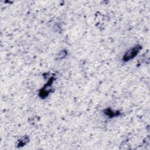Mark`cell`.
Instances as JSON below:
<instances>
[{
	"label": "cell",
	"mask_w": 150,
	"mask_h": 150,
	"mask_svg": "<svg viewBox=\"0 0 150 150\" xmlns=\"http://www.w3.org/2000/svg\"><path fill=\"white\" fill-rule=\"evenodd\" d=\"M67 55V52L66 50H64L61 52L59 53V54L58 55L57 60H61L64 59Z\"/></svg>",
	"instance_id": "cell-5"
},
{
	"label": "cell",
	"mask_w": 150,
	"mask_h": 150,
	"mask_svg": "<svg viewBox=\"0 0 150 150\" xmlns=\"http://www.w3.org/2000/svg\"><path fill=\"white\" fill-rule=\"evenodd\" d=\"M55 81V78L52 77L49 79L48 83L45 84L42 89L40 90L39 93V96L41 98L45 99L48 97L50 92H52V84Z\"/></svg>",
	"instance_id": "cell-2"
},
{
	"label": "cell",
	"mask_w": 150,
	"mask_h": 150,
	"mask_svg": "<svg viewBox=\"0 0 150 150\" xmlns=\"http://www.w3.org/2000/svg\"><path fill=\"white\" fill-rule=\"evenodd\" d=\"M29 141V138L28 136H24L22 138H21L18 141V143L16 144V147L18 148H21L25 145L27 144Z\"/></svg>",
	"instance_id": "cell-3"
},
{
	"label": "cell",
	"mask_w": 150,
	"mask_h": 150,
	"mask_svg": "<svg viewBox=\"0 0 150 150\" xmlns=\"http://www.w3.org/2000/svg\"><path fill=\"white\" fill-rule=\"evenodd\" d=\"M142 49V47L140 45H137L128 49L123 56L122 60L124 62H128L131 59L134 58L138 54L141 49Z\"/></svg>",
	"instance_id": "cell-1"
},
{
	"label": "cell",
	"mask_w": 150,
	"mask_h": 150,
	"mask_svg": "<svg viewBox=\"0 0 150 150\" xmlns=\"http://www.w3.org/2000/svg\"><path fill=\"white\" fill-rule=\"evenodd\" d=\"M104 113L105 115H107V116L110 117V118L119 116L120 114V113L119 111H116L115 112V111H113L111 109H107L104 110Z\"/></svg>",
	"instance_id": "cell-4"
}]
</instances>
